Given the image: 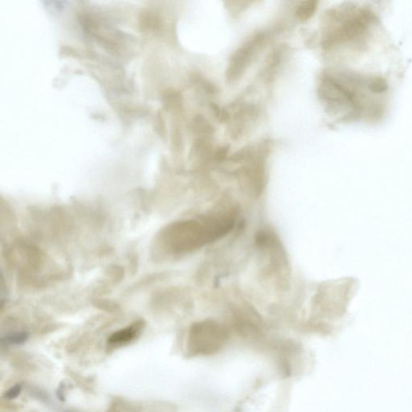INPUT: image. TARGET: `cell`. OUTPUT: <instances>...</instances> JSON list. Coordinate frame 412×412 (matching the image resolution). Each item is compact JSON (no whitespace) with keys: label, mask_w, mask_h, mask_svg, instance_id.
Returning a JSON list of instances; mask_svg holds the SVG:
<instances>
[{"label":"cell","mask_w":412,"mask_h":412,"mask_svg":"<svg viewBox=\"0 0 412 412\" xmlns=\"http://www.w3.org/2000/svg\"><path fill=\"white\" fill-rule=\"evenodd\" d=\"M234 219L223 216L205 220H186L170 224L155 241V250L169 256H181L211 244L232 232Z\"/></svg>","instance_id":"6da1fadb"},{"label":"cell","mask_w":412,"mask_h":412,"mask_svg":"<svg viewBox=\"0 0 412 412\" xmlns=\"http://www.w3.org/2000/svg\"><path fill=\"white\" fill-rule=\"evenodd\" d=\"M229 339L225 326L213 320L193 324L187 340V354L190 357L214 355L224 347Z\"/></svg>","instance_id":"7a4b0ae2"},{"label":"cell","mask_w":412,"mask_h":412,"mask_svg":"<svg viewBox=\"0 0 412 412\" xmlns=\"http://www.w3.org/2000/svg\"><path fill=\"white\" fill-rule=\"evenodd\" d=\"M263 40L261 36H257L247 45L239 48L236 51L230 59L229 67L227 70V78L229 81H234L240 77L242 72H244L248 64L250 63L254 48L259 44V42Z\"/></svg>","instance_id":"3957f363"},{"label":"cell","mask_w":412,"mask_h":412,"mask_svg":"<svg viewBox=\"0 0 412 412\" xmlns=\"http://www.w3.org/2000/svg\"><path fill=\"white\" fill-rule=\"evenodd\" d=\"M145 329L143 320H137L134 323L112 333L107 340V349L110 350L126 347L134 342L141 336Z\"/></svg>","instance_id":"277c9868"},{"label":"cell","mask_w":412,"mask_h":412,"mask_svg":"<svg viewBox=\"0 0 412 412\" xmlns=\"http://www.w3.org/2000/svg\"><path fill=\"white\" fill-rule=\"evenodd\" d=\"M317 5L318 2L313 1V0L301 2L298 9H296V16H298L299 20L303 21L308 20L314 14L315 11H316Z\"/></svg>","instance_id":"5b68a950"},{"label":"cell","mask_w":412,"mask_h":412,"mask_svg":"<svg viewBox=\"0 0 412 412\" xmlns=\"http://www.w3.org/2000/svg\"><path fill=\"white\" fill-rule=\"evenodd\" d=\"M28 338V335L26 332H19L11 333L7 337H2V345H22L26 342Z\"/></svg>","instance_id":"8992f818"},{"label":"cell","mask_w":412,"mask_h":412,"mask_svg":"<svg viewBox=\"0 0 412 412\" xmlns=\"http://www.w3.org/2000/svg\"><path fill=\"white\" fill-rule=\"evenodd\" d=\"M23 386L21 384H16L12 386L10 389L4 394V399L6 401H12L19 396L22 392Z\"/></svg>","instance_id":"52a82bcc"},{"label":"cell","mask_w":412,"mask_h":412,"mask_svg":"<svg viewBox=\"0 0 412 412\" xmlns=\"http://www.w3.org/2000/svg\"><path fill=\"white\" fill-rule=\"evenodd\" d=\"M195 124L197 129L202 133L210 132L211 130L210 125H209L207 122H206V121L202 118H200L199 120H197Z\"/></svg>","instance_id":"ba28073f"},{"label":"cell","mask_w":412,"mask_h":412,"mask_svg":"<svg viewBox=\"0 0 412 412\" xmlns=\"http://www.w3.org/2000/svg\"><path fill=\"white\" fill-rule=\"evenodd\" d=\"M213 110L217 115V117L220 119V121H225L228 118V114L222 110V109L218 108L217 106H214Z\"/></svg>","instance_id":"9c48e42d"},{"label":"cell","mask_w":412,"mask_h":412,"mask_svg":"<svg viewBox=\"0 0 412 412\" xmlns=\"http://www.w3.org/2000/svg\"><path fill=\"white\" fill-rule=\"evenodd\" d=\"M228 149L227 148H223L221 150L218 151L217 153V157L218 159H223L227 154Z\"/></svg>","instance_id":"30bf717a"}]
</instances>
